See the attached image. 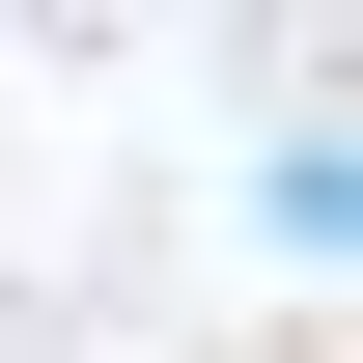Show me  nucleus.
<instances>
[{"label":"nucleus","instance_id":"1","mask_svg":"<svg viewBox=\"0 0 363 363\" xmlns=\"http://www.w3.org/2000/svg\"><path fill=\"white\" fill-rule=\"evenodd\" d=\"M279 224H308V252H363V140H279Z\"/></svg>","mask_w":363,"mask_h":363}]
</instances>
